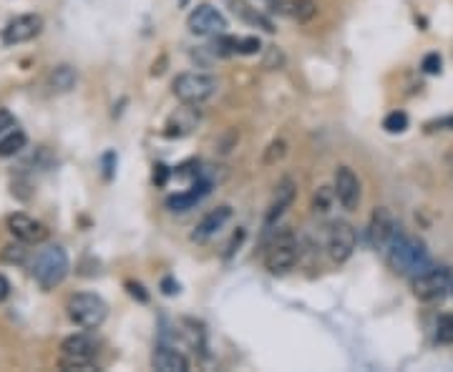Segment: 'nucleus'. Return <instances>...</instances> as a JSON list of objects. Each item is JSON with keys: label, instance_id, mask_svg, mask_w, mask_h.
<instances>
[{"label": "nucleus", "instance_id": "1", "mask_svg": "<svg viewBox=\"0 0 453 372\" xmlns=\"http://www.w3.org/2000/svg\"><path fill=\"white\" fill-rule=\"evenodd\" d=\"M388 267L396 274L403 277H418L423 271H428L433 267L431 262V254H428L426 244H423L418 237H410V234H403L401 229L396 232V237L390 239L388 244Z\"/></svg>", "mask_w": 453, "mask_h": 372}, {"label": "nucleus", "instance_id": "2", "mask_svg": "<svg viewBox=\"0 0 453 372\" xmlns=\"http://www.w3.org/2000/svg\"><path fill=\"white\" fill-rule=\"evenodd\" d=\"M69 274V254L58 244H45L43 249H38L36 257L31 262V277L41 290L50 292L56 290L58 284Z\"/></svg>", "mask_w": 453, "mask_h": 372}, {"label": "nucleus", "instance_id": "3", "mask_svg": "<svg viewBox=\"0 0 453 372\" xmlns=\"http://www.w3.org/2000/svg\"><path fill=\"white\" fill-rule=\"evenodd\" d=\"M220 91V83L217 78L209 76V73H199V70H187V73H179L171 83V94L179 98L182 103L189 106H201L207 103L209 98H214Z\"/></svg>", "mask_w": 453, "mask_h": 372}, {"label": "nucleus", "instance_id": "4", "mask_svg": "<svg viewBox=\"0 0 453 372\" xmlns=\"http://www.w3.org/2000/svg\"><path fill=\"white\" fill-rule=\"evenodd\" d=\"M66 312H69L71 322L78 325L81 329H96L103 325V320H106L108 307L99 295L81 292V295L71 297L69 304H66Z\"/></svg>", "mask_w": 453, "mask_h": 372}, {"label": "nucleus", "instance_id": "5", "mask_svg": "<svg viewBox=\"0 0 453 372\" xmlns=\"http://www.w3.org/2000/svg\"><path fill=\"white\" fill-rule=\"evenodd\" d=\"M297 257H300V244H297V237L289 229L275 234V239L270 241L267 252H264V267L272 271V274H287L292 267H295Z\"/></svg>", "mask_w": 453, "mask_h": 372}, {"label": "nucleus", "instance_id": "6", "mask_svg": "<svg viewBox=\"0 0 453 372\" xmlns=\"http://www.w3.org/2000/svg\"><path fill=\"white\" fill-rule=\"evenodd\" d=\"M99 352L94 337L78 332L61 342V367L63 370H91V359Z\"/></svg>", "mask_w": 453, "mask_h": 372}, {"label": "nucleus", "instance_id": "7", "mask_svg": "<svg viewBox=\"0 0 453 372\" xmlns=\"http://www.w3.org/2000/svg\"><path fill=\"white\" fill-rule=\"evenodd\" d=\"M453 287V274L448 267H431L428 271L413 277V295L421 302H436Z\"/></svg>", "mask_w": 453, "mask_h": 372}, {"label": "nucleus", "instance_id": "8", "mask_svg": "<svg viewBox=\"0 0 453 372\" xmlns=\"http://www.w3.org/2000/svg\"><path fill=\"white\" fill-rule=\"evenodd\" d=\"M187 28H189V33H194V36L209 38V36H220V33H224L226 18L214 6L201 3V6H196L194 10L189 13Z\"/></svg>", "mask_w": 453, "mask_h": 372}, {"label": "nucleus", "instance_id": "9", "mask_svg": "<svg viewBox=\"0 0 453 372\" xmlns=\"http://www.w3.org/2000/svg\"><path fill=\"white\" fill-rule=\"evenodd\" d=\"M355 244H358V234L352 229V224L347 221H333L330 234H327V252L335 265H343L352 257L355 252Z\"/></svg>", "mask_w": 453, "mask_h": 372}, {"label": "nucleus", "instance_id": "10", "mask_svg": "<svg viewBox=\"0 0 453 372\" xmlns=\"http://www.w3.org/2000/svg\"><path fill=\"white\" fill-rule=\"evenodd\" d=\"M396 232H398V224L393 219V214H390V209L378 207L371 214V221H368V244L375 252H385L390 239L396 237Z\"/></svg>", "mask_w": 453, "mask_h": 372}, {"label": "nucleus", "instance_id": "11", "mask_svg": "<svg viewBox=\"0 0 453 372\" xmlns=\"http://www.w3.org/2000/svg\"><path fill=\"white\" fill-rule=\"evenodd\" d=\"M335 199L340 202V207L347 209V211H355L360 204V179L355 177V171L350 166H338L335 169Z\"/></svg>", "mask_w": 453, "mask_h": 372}, {"label": "nucleus", "instance_id": "12", "mask_svg": "<svg viewBox=\"0 0 453 372\" xmlns=\"http://www.w3.org/2000/svg\"><path fill=\"white\" fill-rule=\"evenodd\" d=\"M43 31V18L38 13H25L13 18L6 28H3V43L6 45H20V43H28Z\"/></svg>", "mask_w": 453, "mask_h": 372}, {"label": "nucleus", "instance_id": "13", "mask_svg": "<svg viewBox=\"0 0 453 372\" xmlns=\"http://www.w3.org/2000/svg\"><path fill=\"white\" fill-rule=\"evenodd\" d=\"M8 229H10L13 237L18 241H23V244H43V241L48 239L45 224H41V221H36L28 214H20V211L8 216Z\"/></svg>", "mask_w": 453, "mask_h": 372}, {"label": "nucleus", "instance_id": "14", "mask_svg": "<svg viewBox=\"0 0 453 372\" xmlns=\"http://www.w3.org/2000/svg\"><path fill=\"white\" fill-rule=\"evenodd\" d=\"M295 194H297V186L289 177H285L282 181L277 184L275 196H272L270 207H267V211H264V229L275 227L277 221L282 219V214L292 207V202H295Z\"/></svg>", "mask_w": 453, "mask_h": 372}, {"label": "nucleus", "instance_id": "15", "mask_svg": "<svg viewBox=\"0 0 453 372\" xmlns=\"http://www.w3.org/2000/svg\"><path fill=\"white\" fill-rule=\"evenodd\" d=\"M229 219H232V207H226V204H222V207L207 211V214L199 219V224L194 227V232H192V241L204 244V241L212 239L214 234L220 232Z\"/></svg>", "mask_w": 453, "mask_h": 372}, {"label": "nucleus", "instance_id": "16", "mask_svg": "<svg viewBox=\"0 0 453 372\" xmlns=\"http://www.w3.org/2000/svg\"><path fill=\"white\" fill-rule=\"evenodd\" d=\"M214 181L207 177H196V181L189 186V191H182V194H174L166 199V207H169V211H189V209H194L196 204L204 199V196L212 191Z\"/></svg>", "mask_w": 453, "mask_h": 372}, {"label": "nucleus", "instance_id": "17", "mask_svg": "<svg viewBox=\"0 0 453 372\" xmlns=\"http://www.w3.org/2000/svg\"><path fill=\"white\" fill-rule=\"evenodd\" d=\"M196 124H199V111H196V106L184 103V108H176L174 114L169 116L166 126H164V136H166V139H184V136H189V133L194 131Z\"/></svg>", "mask_w": 453, "mask_h": 372}, {"label": "nucleus", "instance_id": "18", "mask_svg": "<svg viewBox=\"0 0 453 372\" xmlns=\"http://www.w3.org/2000/svg\"><path fill=\"white\" fill-rule=\"evenodd\" d=\"M151 367L159 372H187L189 370V359L187 355H182L174 347L159 345L151 355Z\"/></svg>", "mask_w": 453, "mask_h": 372}, {"label": "nucleus", "instance_id": "19", "mask_svg": "<svg viewBox=\"0 0 453 372\" xmlns=\"http://www.w3.org/2000/svg\"><path fill=\"white\" fill-rule=\"evenodd\" d=\"M272 10L295 23H310L317 15V3L315 0H275Z\"/></svg>", "mask_w": 453, "mask_h": 372}, {"label": "nucleus", "instance_id": "20", "mask_svg": "<svg viewBox=\"0 0 453 372\" xmlns=\"http://www.w3.org/2000/svg\"><path fill=\"white\" fill-rule=\"evenodd\" d=\"M226 3H229L232 13L237 15L239 20H245V23H250V26H254V28H262L264 33H275V23H272L259 8L252 6V3H247V0H226Z\"/></svg>", "mask_w": 453, "mask_h": 372}, {"label": "nucleus", "instance_id": "21", "mask_svg": "<svg viewBox=\"0 0 453 372\" xmlns=\"http://www.w3.org/2000/svg\"><path fill=\"white\" fill-rule=\"evenodd\" d=\"M76 81H78L76 70L66 64L56 66V68L48 73V89L53 91V94H69V91L76 86Z\"/></svg>", "mask_w": 453, "mask_h": 372}, {"label": "nucleus", "instance_id": "22", "mask_svg": "<svg viewBox=\"0 0 453 372\" xmlns=\"http://www.w3.org/2000/svg\"><path fill=\"white\" fill-rule=\"evenodd\" d=\"M28 144V136H25L20 128H10V131L0 139V158H10L15 154H20Z\"/></svg>", "mask_w": 453, "mask_h": 372}, {"label": "nucleus", "instance_id": "23", "mask_svg": "<svg viewBox=\"0 0 453 372\" xmlns=\"http://www.w3.org/2000/svg\"><path fill=\"white\" fill-rule=\"evenodd\" d=\"M436 342L438 345H453V315H440L436 322Z\"/></svg>", "mask_w": 453, "mask_h": 372}, {"label": "nucleus", "instance_id": "24", "mask_svg": "<svg viewBox=\"0 0 453 372\" xmlns=\"http://www.w3.org/2000/svg\"><path fill=\"white\" fill-rule=\"evenodd\" d=\"M285 156H287V144H285L282 139H277V141H272L267 149H264L262 164L264 166H275V164H280Z\"/></svg>", "mask_w": 453, "mask_h": 372}, {"label": "nucleus", "instance_id": "25", "mask_svg": "<svg viewBox=\"0 0 453 372\" xmlns=\"http://www.w3.org/2000/svg\"><path fill=\"white\" fill-rule=\"evenodd\" d=\"M383 128L388 133H403L408 128V114L405 111H393L383 119Z\"/></svg>", "mask_w": 453, "mask_h": 372}, {"label": "nucleus", "instance_id": "26", "mask_svg": "<svg viewBox=\"0 0 453 372\" xmlns=\"http://www.w3.org/2000/svg\"><path fill=\"white\" fill-rule=\"evenodd\" d=\"M3 262H10V265H23L25 262V249H23V241L20 244H8L0 254Z\"/></svg>", "mask_w": 453, "mask_h": 372}, {"label": "nucleus", "instance_id": "27", "mask_svg": "<svg viewBox=\"0 0 453 372\" xmlns=\"http://www.w3.org/2000/svg\"><path fill=\"white\" fill-rule=\"evenodd\" d=\"M259 48H262V43H259V38H254V36L239 38V56H254Z\"/></svg>", "mask_w": 453, "mask_h": 372}, {"label": "nucleus", "instance_id": "28", "mask_svg": "<svg viewBox=\"0 0 453 372\" xmlns=\"http://www.w3.org/2000/svg\"><path fill=\"white\" fill-rule=\"evenodd\" d=\"M285 64V56L277 51V45H270V51H267V58H264V68H280Z\"/></svg>", "mask_w": 453, "mask_h": 372}, {"label": "nucleus", "instance_id": "29", "mask_svg": "<svg viewBox=\"0 0 453 372\" xmlns=\"http://www.w3.org/2000/svg\"><path fill=\"white\" fill-rule=\"evenodd\" d=\"M421 68L426 70V73H431V76H433V73H438V70H440V56H438V53H428V56L423 58Z\"/></svg>", "mask_w": 453, "mask_h": 372}, {"label": "nucleus", "instance_id": "30", "mask_svg": "<svg viewBox=\"0 0 453 372\" xmlns=\"http://www.w3.org/2000/svg\"><path fill=\"white\" fill-rule=\"evenodd\" d=\"M327 207H330V191L322 186L317 194H315V202H312V209L315 211H327Z\"/></svg>", "mask_w": 453, "mask_h": 372}, {"label": "nucleus", "instance_id": "31", "mask_svg": "<svg viewBox=\"0 0 453 372\" xmlns=\"http://www.w3.org/2000/svg\"><path fill=\"white\" fill-rule=\"evenodd\" d=\"M169 177H171L169 166H164V164H157V166H154V184H157V186H166Z\"/></svg>", "mask_w": 453, "mask_h": 372}, {"label": "nucleus", "instance_id": "32", "mask_svg": "<svg viewBox=\"0 0 453 372\" xmlns=\"http://www.w3.org/2000/svg\"><path fill=\"white\" fill-rule=\"evenodd\" d=\"M15 126V119H13V114L8 111V108H0V133L8 131V128Z\"/></svg>", "mask_w": 453, "mask_h": 372}, {"label": "nucleus", "instance_id": "33", "mask_svg": "<svg viewBox=\"0 0 453 372\" xmlns=\"http://www.w3.org/2000/svg\"><path fill=\"white\" fill-rule=\"evenodd\" d=\"M126 287H129V295L136 297L138 302H146V299H149V295H146V292H144V287H141V284L129 282V284H126Z\"/></svg>", "mask_w": 453, "mask_h": 372}, {"label": "nucleus", "instance_id": "34", "mask_svg": "<svg viewBox=\"0 0 453 372\" xmlns=\"http://www.w3.org/2000/svg\"><path fill=\"white\" fill-rule=\"evenodd\" d=\"M242 239H245V229H239L237 234H234V239L229 241V246H226V254H234L239 249V244H242Z\"/></svg>", "mask_w": 453, "mask_h": 372}, {"label": "nucleus", "instance_id": "35", "mask_svg": "<svg viewBox=\"0 0 453 372\" xmlns=\"http://www.w3.org/2000/svg\"><path fill=\"white\" fill-rule=\"evenodd\" d=\"M161 290H164V295H169V297L176 295V292H179V282H174L171 277H166L161 282Z\"/></svg>", "mask_w": 453, "mask_h": 372}, {"label": "nucleus", "instance_id": "36", "mask_svg": "<svg viewBox=\"0 0 453 372\" xmlns=\"http://www.w3.org/2000/svg\"><path fill=\"white\" fill-rule=\"evenodd\" d=\"M8 297H10V282H8V277L0 274V304L6 302Z\"/></svg>", "mask_w": 453, "mask_h": 372}, {"label": "nucleus", "instance_id": "37", "mask_svg": "<svg viewBox=\"0 0 453 372\" xmlns=\"http://www.w3.org/2000/svg\"><path fill=\"white\" fill-rule=\"evenodd\" d=\"M438 126H453V116H448V119H440V121H433V124H428V131H436Z\"/></svg>", "mask_w": 453, "mask_h": 372}, {"label": "nucleus", "instance_id": "38", "mask_svg": "<svg viewBox=\"0 0 453 372\" xmlns=\"http://www.w3.org/2000/svg\"><path fill=\"white\" fill-rule=\"evenodd\" d=\"M113 154H106V156H103V169H106V179H111V161H113Z\"/></svg>", "mask_w": 453, "mask_h": 372}, {"label": "nucleus", "instance_id": "39", "mask_svg": "<svg viewBox=\"0 0 453 372\" xmlns=\"http://www.w3.org/2000/svg\"><path fill=\"white\" fill-rule=\"evenodd\" d=\"M451 290H453V287H451Z\"/></svg>", "mask_w": 453, "mask_h": 372}]
</instances>
